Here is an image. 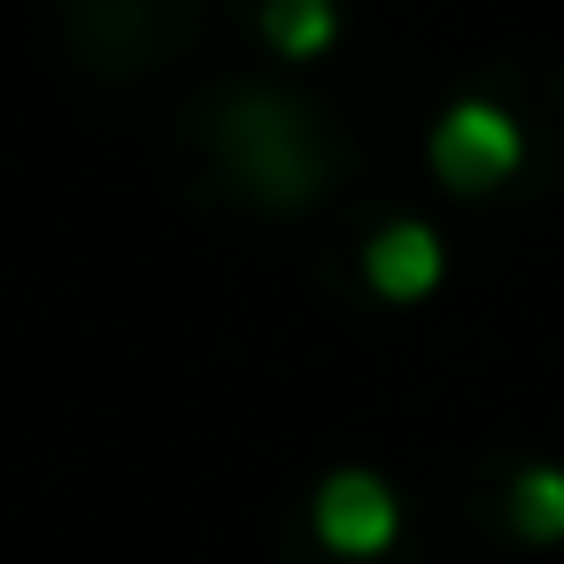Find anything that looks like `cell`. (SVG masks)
Instances as JSON below:
<instances>
[{
    "instance_id": "cell-1",
    "label": "cell",
    "mask_w": 564,
    "mask_h": 564,
    "mask_svg": "<svg viewBox=\"0 0 564 564\" xmlns=\"http://www.w3.org/2000/svg\"><path fill=\"white\" fill-rule=\"evenodd\" d=\"M217 140H225V155H232V171L263 194V202H310L317 194V178H325V155H317V140H310V124L286 109V101H271V94H240L225 117H217Z\"/></svg>"
},
{
    "instance_id": "cell-2",
    "label": "cell",
    "mask_w": 564,
    "mask_h": 564,
    "mask_svg": "<svg viewBox=\"0 0 564 564\" xmlns=\"http://www.w3.org/2000/svg\"><path fill=\"white\" fill-rule=\"evenodd\" d=\"M425 163H433V178H441L448 194L479 202V194H495V186H510V178L525 171V132H518V117H510L502 101H479V94H471V101H456V109L433 117Z\"/></svg>"
},
{
    "instance_id": "cell-3",
    "label": "cell",
    "mask_w": 564,
    "mask_h": 564,
    "mask_svg": "<svg viewBox=\"0 0 564 564\" xmlns=\"http://www.w3.org/2000/svg\"><path fill=\"white\" fill-rule=\"evenodd\" d=\"M310 533H317L333 556L364 564V556H387V549L402 541V502H394V487H387L379 471L340 464V471H325L317 495H310Z\"/></svg>"
},
{
    "instance_id": "cell-4",
    "label": "cell",
    "mask_w": 564,
    "mask_h": 564,
    "mask_svg": "<svg viewBox=\"0 0 564 564\" xmlns=\"http://www.w3.org/2000/svg\"><path fill=\"white\" fill-rule=\"evenodd\" d=\"M441 279H448V248H441V232H433L425 217H394V225H379V232L364 240V286H371L379 302L410 310V302H425Z\"/></svg>"
},
{
    "instance_id": "cell-5",
    "label": "cell",
    "mask_w": 564,
    "mask_h": 564,
    "mask_svg": "<svg viewBox=\"0 0 564 564\" xmlns=\"http://www.w3.org/2000/svg\"><path fill=\"white\" fill-rule=\"evenodd\" d=\"M263 47L286 63H325L340 47V0H263Z\"/></svg>"
},
{
    "instance_id": "cell-6",
    "label": "cell",
    "mask_w": 564,
    "mask_h": 564,
    "mask_svg": "<svg viewBox=\"0 0 564 564\" xmlns=\"http://www.w3.org/2000/svg\"><path fill=\"white\" fill-rule=\"evenodd\" d=\"M510 533L518 541H564V471L556 464H525L510 479Z\"/></svg>"
}]
</instances>
